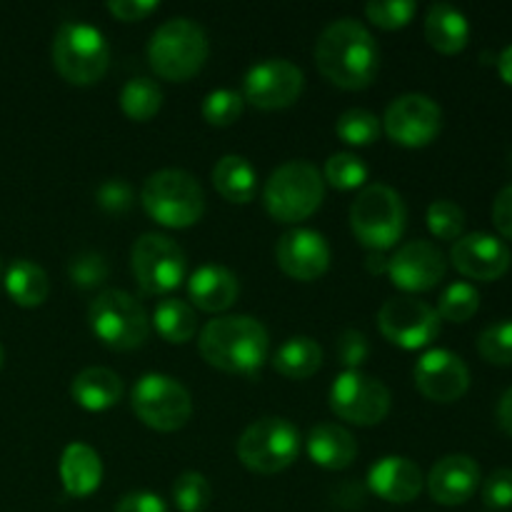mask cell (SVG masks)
I'll return each instance as SVG.
<instances>
[{"mask_svg": "<svg viewBox=\"0 0 512 512\" xmlns=\"http://www.w3.org/2000/svg\"><path fill=\"white\" fill-rule=\"evenodd\" d=\"M325 198V180L308 160H290L273 170L265 183L263 203L273 220L295 225L310 218Z\"/></svg>", "mask_w": 512, "mask_h": 512, "instance_id": "obj_5", "label": "cell"}, {"mask_svg": "<svg viewBox=\"0 0 512 512\" xmlns=\"http://www.w3.org/2000/svg\"><path fill=\"white\" fill-rule=\"evenodd\" d=\"M305 88L303 70L285 58L260 60L245 73L243 100L260 110L290 108Z\"/></svg>", "mask_w": 512, "mask_h": 512, "instance_id": "obj_15", "label": "cell"}, {"mask_svg": "<svg viewBox=\"0 0 512 512\" xmlns=\"http://www.w3.org/2000/svg\"><path fill=\"white\" fill-rule=\"evenodd\" d=\"M405 223H408V210L398 190L390 185H368L350 205V228L355 238L373 253L395 248L403 238Z\"/></svg>", "mask_w": 512, "mask_h": 512, "instance_id": "obj_6", "label": "cell"}, {"mask_svg": "<svg viewBox=\"0 0 512 512\" xmlns=\"http://www.w3.org/2000/svg\"><path fill=\"white\" fill-rule=\"evenodd\" d=\"M498 423L500 428L512 438V388L505 390V395L498 403Z\"/></svg>", "mask_w": 512, "mask_h": 512, "instance_id": "obj_47", "label": "cell"}, {"mask_svg": "<svg viewBox=\"0 0 512 512\" xmlns=\"http://www.w3.org/2000/svg\"><path fill=\"white\" fill-rule=\"evenodd\" d=\"M483 503L490 510H508L512 508V470L500 468L488 475L483 483Z\"/></svg>", "mask_w": 512, "mask_h": 512, "instance_id": "obj_42", "label": "cell"}, {"mask_svg": "<svg viewBox=\"0 0 512 512\" xmlns=\"http://www.w3.org/2000/svg\"><path fill=\"white\" fill-rule=\"evenodd\" d=\"M200 355L208 365L233 375H255L270 353L263 323L250 315H223L200 330Z\"/></svg>", "mask_w": 512, "mask_h": 512, "instance_id": "obj_2", "label": "cell"}, {"mask_svg": "<svg viewBox=\"0 0 512 512\" xmlns=\"http://www.w3.org/2000/svg\"><path fill=\"white\" fill-rule=\"evenodd\" d=\"M108 10L123 23H138V20L155 13L158 3L155 0H113V3H108Z\"/></svg>", "mask_w": 512, "mask_h": 512, "instance_id": "obj_44", "label": "cell"}, {"mask_svg": "<svg viewBox=\"0 0 512 512\" xmlns=\"http://www.w3.org/2000/svg\"><path fill=\"white\" fill-rule=\"evenodd\" d=\"M450 263L465 278L493 283L510 270V250L495 235L470 233L455 240L450 250Z\"/></svg>", "mask_w": 512, "mask_h": 512, "instance_id": "obj_19", "label": "cell"}, {"mask_svg": "<svg viewBox=\"0 0 512 512\" xmlns=\"http://www.w3.org/2000/svg\"><path fill=\"white\" fill-rule=\"evenodd\" d=\"M208 53V35L190 18L165 20L148 43L150 68L170 83H185L198 75L208 60Z\"/></svg>", "mask_w": 512, "mask_h": 512, "instance_id": "obj_3", "label": "cell"}, {"mask_svg": "<svg viewBox=\"0 0 512 512\" xmlns=\"http://www.w3.org/2000/svg\"><path fill=\"white\" fill-rule=\"evenodd\" d=\"M425 38L438 53L455 55L468 45L470 23L455 5L435 3L430 5L428 18H425Z\"/></svg>", "mask_w": 512, "mask_h": 512, "instance_id": "obj_26", "label": "cell"}, {"mask_svg": "<svg viewBox=\"0 0 512 512\" xmlns=\"http://www.w3.org/2000/svg\"><path fill=\"white\" fill-rule=\"evenodd\" d=\"M213 185L225 200L245 205L255 198L258 173L243 155H223L213 168Z\"/></svg>", "mask_w": 512, "mask_h": 512, "instance_id": "obj_27", "label": "cell"}, {"mask_svg": "<svg viewBox=\"0 0 512 512\" xmlns=\"http://www.w3.org/2000/svg\"><path fill=\"white\" fill-rule=\"evenodd\" d=\"M478 353L493 365H512V320L488 325L478 338Z\"/></svg>", "mask_w": 512, "mask_h": 512, "instance_id": "obj_38", "label": "cell"}, {"mask_svg": "<svg viewBox=\"0 0 512 512\" xmlns=\"http://www.w3.org/2000/svg\"><path fill=\"white\" fill-rule=\"evenodd\" d=\"M478 308L480 293L470 283L448 285L438 300L440 320H450V323H465L478 313Z\"/></svg>", "mask_w": 512, "mask_h": 512, "instance_id": "obj_33", "label": "cell"}, {"mask_svg": "<svg viewBox=\"0 0 512 512\" xmlns=\"http://www.w3.org/2000/svg\"><path fill=\"white\" fill-rule=\"evenodd\" d=\"M98 205L105 213H125V210H130V205H133V188H130L123 178L105 180L98 188Z\"/></svg>", "mask_w": 512, "mask_h": 512, "instance_id": "obj_43", "label": "cell"}, {"mask_svg": "<svg viewBox=\"0 0 512 512\" xmlns=\"http://www.w3.org/2000/svg\"><path fill=\"white\" fill-rule=\"evenodd\" d=\"M480 488V468L470 455H445L428 475V493L438 505L468 503Z\"/></svg>", "mask_w": 512, "mask_h": 512, "instance_id": "obj_21", "label": "cell"}, {"mask_svg": "<svg viewBox=\"0 0 512 512\" xmlns=\"http://www.w3.org/2000/svg\"><path fill=\"white\" fill-rule=\"evenodd\" d=\"M418 5L413 0H375L365 5V15L373 25L383 30H400L413 20Z\"/></svg>", "mask_w": 512, "mask_h": 512, "instance_id": "obj_39", "label": "cell"}, {"mask_svg": "<svg viewBox=\"0 0 512 512\" xmlns=\"http://www.w3.org/2000/svg\"><path fill=\"white\" fill-rule=\"evenodd\" d=\"M325 180L338 190L363 188L368 180V165L353 153H335L325 163Z\"/></svg>", "mask_w": 512, "mask_h": 512, "instance_id": "obj_35", "label": "cell"}, {"mask_svg": "<svg viewBox=\"0 0 512 512\" xmlns=\"http://www.w3.org/2000/svg\"><path fill=\"white\" fill-rule=\"evenodd\" d=\"M120 108L130 120L145 123V120L155 118L163 108V90L150 78L128 80L123 93H120Z\"/></svg>", "mask_w": 512, "mask_h": 512, "instance_id": "obj_31", "label": "cell"}, {"mask_svg": "<svg viewBox=\"0 0 512 512\" xmlns=\"http://www.w3.org/2000/svg\"><path fill=\"white\" fill-rule=\"evenodd\" d=\"M425 478L418 465L403 455H385L368 470V488L385 503L408 505L423 493Z\"/></svg>", "mask_w": 512, "mask_h": 512, "instance_id": "obj_20", "label": "cell"}, {"mask_svg": "<svg viewBox=\"0 0 512 512\" xmlns=\"http://www.w3.org/2000/svg\"><path fill=\"white\" fill-rule=\"evenodd\" d=\"M53 65L70 85H95L110 68V45L95 25L70 20L55 30Z\"/></svg>", "mask_w": 512, "mask_h": 512, "instance_id": "obj_7", "label": "cell"}, {"mask_svg": "<svg viewBox=\"0 0 512 512\" xmlns=\"http://www.w3.org/2000/svg\"><path fill=\"white\" fill-rule=\"evenodd\" d=\"M335 350H338V360L345 365V368L358 370L360 365L368 360L370 345H368V338H365V333H360V330L355 328H348L340 333Z\"/></svg>", "mask_w": 512, "mask_h": 512, "instance_id": "obj_41", "label": "cell"}, {"mask_svg": "<svg viewBox=\"0 0 512 512\" xmlns=\"http://www.w3.org/2000/svg\"><path fill=\"white\" fill-rule=\"evenodd\" d=\"M335 133H338V138L343 143L363 148V145L375 143L380 138V120L370 110H345L338 118V123H335Z\"/></svg>", "mask_w": 512, "mask_h": 512, "instance_id": "obj_32", "label": "cell"}, {"mask_svg": "<svg viewBox=\"0 0 512 512\" xmlns=\"http://www.w3.org/2000/svg\"><path fill=\"white\" fill-rule=\"evenodd\" d=\"M315 65L328 83L343 90H365L375 83L380 68L378 43L358 20H335L315 43Z\"/></svg>", "mask_w": 512, "mask_h": 512, "instance_id": "obj_1", "label": "cell"}, {"mask_svg": "<svg viewBox=\"0 0 512 512\" xmlns=\"http://www.w3.org/2000/svg\"><path fill=\"white\" fill-rule=\"evenodd\" d=\"M243 95L238 90L220 88L205 95L203 100V118L215 128H228L243 115Z\"/></svg>", "mask_w": 512, "mask_h": 512, "instance_id": "obj_36", "label": "cell"}, {"mask_svg": "<svg viewBox=\"0 0 512 512\" xmlns=\"http://www.w3.org/2000/svg\"><path fill=\"white\" fill-rule=\"evenodd\" d=\"M415 388L433 403H455L470 388V370L460 355L450 350H428L415 365Z\"/></svg>", "mask_w": 512, "mask_h": 512, "instance_id": "obj_17", "label": "cell"}, {"mask_svg": "<svg viewBox=\"0 0 512 512\" xmlns=\"http://www.w3.org/2000/svg\"><path fill=\"white\" fill-rule=\"evenodd\" d=\"M320 365H323V348L313 338H305V335L285 340L273 355L275 373L290 380L310 378V375L318 373Z\"/></svg>", "mask_w": 512, "mask_h": 512, "instance_id": "obj_29", "label": "cell"}, {"mask_svg": "<svg viewBox=\"0 0 512 512\" xmlns=\"http://www.w3.org/2000/svg\"><path fill=\"white\" fill-rule=\"evenodd\" d=\"M238 278L223 265H203L188 278V298L203 313H223L238 300Z\"/></svg>", "mask_w": 512, "mask_h": 512, "instance_id": "obj_22", "label": "cell"}, {"mask_svg": "<svg viewBox=\"0 0 512 512\" xmlns=\"http://www.w3.org/2000/svg\"><path fill=\"white\" fill-rule=\"evenodd\" d=\"M3 360H5V350H3V345H0V368H3Z\"/></svg>", "mask_w": 512, "mask_h": 512, "instance_id": "obj_50", "label": "cell"}, {"mask_svg": "<svg viewBox=\"0 0 512 512\" xmlns=\"http://www.w3.org/2000/svg\"><path fill=\"white\" fill-rule=\"evenodd\" d=\"M300 433L285 418H260L243 430L238 458L250 473L275 475L298 460Z\"/></svg>", "mask_w": 512, "mask_h": 512, "instance_id": "obj_9", "label": "cell"}, {"mask_svg": "<svg viewBox=\"0 0 512 512\" xmlns=\"http://www.w3.org/2000/svg\"><path fill=\"white\" fill-rule=\"evenodd\" d=\"M498 70H500V78H503L508 85H512V45H508V48L500 53Z\"/></svg>", "mask_w": 512, "mask_h": 512, "instance_id": "obj_48", "label": "cell"}, {"mask_svg": "<svg viewBox=\"0 0 512 512\" xmlns=\"http://www.w3.org/2000/svg\"><path fill=\"white\" fill-rule=\"evenodd\" d=\"M173 500L180 512H203L213 500V488L203 473H183L173 483Z\"/></svg>", "mask_w": 512, "mask_h": 512, "instance_id": "obj_34", "label": "cell"}, {"mask_svg": "<svg viewBox=\"0 0 512 512\" xmlns=\"http://www.w3.org/2000/svg\"><path fill=\"white\" fill-rule=\"evenodd\" d=\"M60 480L70 498H88L100 488L103 463L100 455L85 443H70L60 458Z\"/></svg>", "mask_w": 512, "mask_h": 512, "instance_id": "obj_23", "label": "cell"}, {"mask_svg": "<svg viewBox=\"0 0 512 512\" xmlns=\"http://www.w3.org/2000/svg\"><path fill=\"white\" fill-rule=\"evenodd\" d=\"M5 290H8L10 300L20 308H38L48 300L50 280L40 265L30 263V260H13L5 273Z\"/></svg>", "mask_w": 512, "mask_h": 512, "instance_id": "obj_28", "label": "cell"}, {"mask_svg": "<svg viewBox=\"0 0 512 512\" xmlns=\"http://www.w3.org/2000/svg\"><path fill=\"white\" fill-rule=\"evenodd\" d=\"M330 408L340 420L370 428L388 418L390 390L378 378L360 370H345L330 385Z\"/></svg>", "mask_w": 512, "mask_h": 512, "instance_id": "obj_12", "label": "cell"}, {"mask_svg": "<svg viewBox=\"0 0 512 512\" xmlns=\"http://www.w3.org/2000/svg\"><path fill=\"white\" fill-rule=\"evenodd\" d=\"M308 455L320 468L345 470L358 458V443L343 425L320 423L308 435Z\"/></svg>", "mask_w": 512, "mask_h": 512, "instance_id": "obj_25", "label": "cell"}, {"mask_svg": "<svg viewBox=\"0 0 512 512\" xmlns=\"http://www.w3.org/2000/svg\"><path fill=\"white\" fill-rule=\"evenodd\" d=\"M115 512H168V505L160 495L140 490V493H128L125 498H120Z\"/></svg>", "mask_w": 512, "mask_h": 512, "instance_id": "obj_45", "label": "cell"}, {"mask_svg": "<svg viewBox=\"0 0 512 512\" xmlns=\"http://www.w3.org/2000/svg\"><path fill=\"white\" fill-rule=\"evenodd\" d=\"M130 265H133L135 283L145 295L173 293L188 273L183 248L160 233H145L135 240Z\"/></svg>", "mask_w": 512, "mask_h": 512, "instance_id": "obj_11", "label": "cell"}, {"mask_svg": "<svg viewBox=\"0 0 512 512\" xmlns=\"http://www.w3.org/2000/svg\"><path fill=\"white\" fill-rule=\"evenodd\" d=\"M95 338L110 350H135L148 340L150 318L143 305L125 290H103L88 308Z\"/></svg>", "mask_w": 512, "mask_h": 512, "instance_id": "obj_8", "label": "cell"}, {"mask_svg": "<svg viewBox=\"0 0 512 512\" xmlns=\"http://www.w3.org/2000/svg\"><path fill=\"white\" fill-rule=\"evenodd\" d=\"M140 203L155 223L173 230L200 223L205 213V193L198 178L178 168L148 175L140 190Z\"/></svg>", "mask_w": 512, "mask_h": 512, "instance_id": "obj_4", "label": "cell"}, {"mask_svg": "<svg viewBox=\"0 0 512 512\" xmlns=\"http://www.w3.org/2000/svg\"><path fill=\"white\" fill-rule=\"evenodd\" d=\"M378 328L388 343L403 350H420L438 338L440 315L423 300L390 298L378 310Z\"/></svg>", "mask_w": 512, "mask_h": 512, "instance_id": "obj_13", "label": "cell"}, {"mask_svg": "<svg viewBox=\"0 0 512 512\" xmlns=\"http://www.w3.org/2000/svg\"><path fill=\"white\" fill-rule=\"evenodd\" d=\"M133 413L138 415L140 423L158 433H173L180 430L193 415V400L190 393L175 378L163 373H148L135 383L133 395Z\"/></svg>", "mask_w": 512, "mask_h": 512, "instance_id": "obj_10", "label": "cell"}, {"mask_svg": "<svg viewBox=\"0 0 512 512\" xmlns=\"http://www.w3.org/2000/svg\"><path fill=\"white\" fill-rule=\"evenodd\" d=\"M108 260L100 253H80L70 260L68 275L70 283L80 290H93L108 280Z\"/></svg>", "mask_w": 512, "mask_h": 512, "instance_id": "obj_40", "label": "cell"}, {"mask_svg": "<svg viewBox=\"0 0 512 512\" xmlns=\"http://www.w3.org/2000/svg\"><path fill=\"white\" fill-rule=\"evenodd\" d=\"M445 255L428 240H413L395 250L393 258H388V278L395 288L405 293H425L433 290L445 278Z\"/></svg>", "mask_w": 512, "mask_h": 512, "instance_id": "obj_16", "label": "cell"}, {"mask_svg": "<svg viewBox=\"0 0 512 512\" xmlns=\"http://www.w3.org/2000/svg\"><path fill=\"white\" fill-rule=\"evenodd\" d=\"M275 260L288 278L313 283L330 268V245L318 230L295 228L280 235L275 245Z\"/></svg>", "mask_w": 512, "mask_h": 512, "instance_id": "obj_18", "label": "cell"}, {"mask_svg": "<svg viewBox=\"0 0 512 512\" xmlns=\"http://www.w3.org/2000/svg\"><path fill=\"white\" fill-rule=\"evenodd\" d=\"M428 228L440 240L463 238L465 213L453 200H435L428 208Z\"/></svg>", "mask_w": 512, "mask_h": 512, "instance_id": "obj_37", "label": "cell"}, {"mask_svg": "<svg viewBox=\"0 0 512 512\" xmlns=\"http://www.w3.org/2000/svg\"><path fill=\"white\" fill-rule=\"evenodd\" d=\"M70 395L88 413H105L123 398V380L108 368H85L70 383Z\"/></svg>", "mask_w": 512, "mask_h": 512, "instance_id": "obj_24", "label": "cell"}, {"mask_svg": "<svg viewBox=\"0 0 512 512\" xmlns=\"http://www.w3.org/2000/svg\"><path fill=\"white\" fill-rule=\"evenodd\" d=\"M385 133L403 148H425L443 128V110L423 93H408L395 98L385 110Z\"/></svg>", "mask_w": 512, "mask_h": 512, "instance_id": "obj_14", "label": "cell"}, {"mask_svg": "<svg viewBox=\"0 0 512 512\" xmlns=\"http://www.w3.org/2000/svg\"><path fill=\"white\" fill-rule=\"evenodd\" d=\"M368 270L370 273H388V258H383V253H370L368 258Z\"/></svg>", "mask_w": 512, "mask_h": 512, "instance_id": "obj_49", "label": "cell"}, {"mask_svg": "<svg viewBox=\"0 0 512 512\" xmlns=\"http://www.w3.org/2000/svg\"><path fill=\"white\" fill-rule=\"evenodd\" d=\"M153 325L160 338L175 345L188 343L198 333V318H195L193 305L178 298H165L155 305Z\"/></svg>", "mask_w": 512, "mask_h": 512, "instance_id": "obj_30", "label": "cell"}, {"mask_svg": "<svg viewBox=\"0 0 512 512\" xmlns=\"http://www.w3.org/2000/svg\"><path fill=\"white\" fill-rule=\"evenodd\" d=\"M493 223L503 238L512 240V185L503 188L493 203Z\"/></svg>", "mask_w": 512, "mask_h": 512, "instance_id": "obj_46", "label": "cell"}]
</instances>
